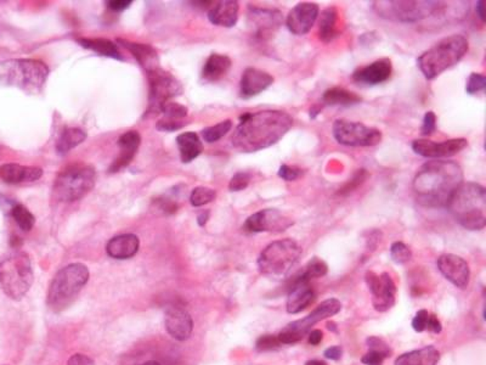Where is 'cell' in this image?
Returning a JSON list of instances; mask_svg holds the SVG:
<instances>
[{
  "label": "cell",
  "instance_id": "1",
  "mask_svg": "<svg viewBox=\"0 0 486 365\" xmlns=\"http://www.w3.org/2000/svg\"><path fill=\"white\" fill-rule=\"evenodd\" d=\"M293 118L279 110L245 113L233 135V145L241 152H255L280 141L292 128Z\"/></svg>",
  "mask_w": 486,
  "mask_h": 365
},
{
  "label": "cell",
  "instance_id": "2",
  "mask_svg": "<svg viewBox=\"0 0 486 365\" xmlns=\"http://www.w3.org/2000/svg\"><path fill=\"white\" fill-rule=\"evenodd\" d=\"M462 182L463 170L457 162L429 161L415 175L413 194L424 207H445Z\"/></svg>",
  "mask_w": 486,
  "mask_h": 365
},
{
  "label": "cell",
  "instance_id": "3",
  "mask_svg": "<svg viewBox=\"0 0 486 365\" xmlns=\"http://www.w3.org/2000/svg\"><path fill=\"white\" fill-rule=\"evenodd\" d=\"M446 207L457 222L468 231H482L486 226V192L480 184L462 182Z\"/></svg>",
  "mask_w": 486,
  "mask_h": 365
},
{
  "label": "cell",
  "instance_id": "4",
  "mask_svg": "<svg viewBox=\"0 0 486 365\" xmlns=\"http://www.w3.org/2000/svg\"><path fill=\"white\" fill-rule=\"evenodd\" d=\"M467 52L468 40L465 35H450L423 52L417 59V65L427 79H433L460 62Z\"/></svg>",
  "mask_w": 486,
  "mask_h": 365
},
{
  "label": "cell",
  "instance_id": "5",
  "mask_svg": "<svg viewBox=\"0 0 486 365\" xmlns=\"http://www.w3.org/2000/svg\"><path fill=\"white\" fill-rule=\"evenodd\" d=\"M47 76L49 69L42 61L16 59L0 62V84L18 88L28 94L43 91Z\"/></svg>",
  "mask_w": 486,
  "mask_h": 365
},
{
  "label": "cell",
  "instance_id": "6",
  "mask_svg": "<svg viewBox=\"0 0 486 365\" xmlns=\"http://www.w3.org/2000/svg\"><path fill=\"white\" fill-rule=\"evenodd\" d=\"M89 280V270L82 263H74L59 270L52 279L47 294V306L61 312L74 302Z\"/></svg>",
  "mask_w": 486,
  "mask_h": 365
},
{
  "label": "cell",
  "instance_id": "7",
  "mask_svg": "<svg viewBox=\"0 0 486 365\" xmlns=\"http://www.w3.org/2000/svg\"><path fill=\"white\" fill-rule=\"evenodd\" d=\"M35 274L25 253H16L0 262V287L13 300H21L30 291Z\"/></svg>",
  "mask_w": 486,
  "mask_h": 365
},
{
  "label": "cell",
  "instance_id": "8",
  "mask_svg": "<svg viewBox=\"0 0 486 365\" xmlns=\"http://www.w3.org/2000/svg\"><path fill=\"white\" fill-rule=\"evenodd\" d=\"M96 173L89 165L74 163L61 170L54 182V196L61 202H74L91 192Z\"/></svg>",
  "mask_w": 486,
  "mask_h": 365
},
{
  "label": "cell",
  "instance_id": "9",
  "mask_svg": "<svg viewBox=\"0 0 486 365\" xmlns=\"http://www.w3.org/2000/svg\"><path fill=\"white\" fill-rule=\"evenodd\" d=\"M301 256V248L292 239L279 240L262 250L258 258L260 273L270 278H284Z\"/></svg>",
  "mask_w": 486,
  "mask_h": 365
},
{
  "label": "cell",
  "instance_id": "10",
  "mask_svg": "<svg viewBox=\"0 0 486 365\" xmlns=\"http://www.w3.org/2000/svg\"><path fill=\"white\" fill-rule=\"evenodd\" d=\"M374 10L381 18L399 22L422 21L424 18L433 16L441 6V1L432 0H399V1H374Z\"/></svg>",
  "mask_w": 486,
  "mask_h": 365
},
{
  "label": "cell",
  "instance_id": "11",
  "mask_svg": "<svg viewBox=\"0 0 486 365\" xmlns=\"http://www.w3.org/2000/svg\"><path fill=\"white\" fill-rule=\"evenodd\" d=\"M342 309V303L337 299H330V300L323 301V303L316 307L313 313H310L308 317L297 320V322L291 323L289 325L284 328V330L281 331L277 339L280 341L281 344H297L301 340L304 339L306 334H309L311 328L321 322L326 318L336 315Z\"/></svg>",
  "mask_w": 486,
  "mask_h": 365
},
{
  "label": "cell",
  "instance_id": "12",
  "mask_svg": "<svg viewBox=\"0 0 486 365\" xmlns=\"http://www.w3.org/2000/svg\"><path fill=\"white\" fill-rule=\"evenodd\" d=\"M335 139L345 146H374L382 141V132L360 122L337 120L332 127Z\"/></svg>",
  "mask_w": 486,
  "mask_h": 365
},
{
  "label": "cell",
  "instance_id": "13",
  "mask_svg": "<svg viewBox=\"0 0 486 365\" xmlns=\"http://www.w3.org/2000/svg\"><path fill=\"white\" fill-rule=\"evenodd\" d=\"M150 83V99L147 113L162 112L164 105L175 96L180 95L183 88L174 76L162 70L161 67L147 72Z\"/></svg>",
  "mask_w": 486,
  "mask_h": 365
},
{
  "label": "cell",
  "instance_id": "14",
  "mask_svg": "<svg viewBox=\"0 0 486 365\" xmlns=\"http://www.w3.org/2000/svg\"><path fill=\"white\" fill-rule=\"evenodd\" d=\"M366 283L372 294V304L378 312H387L395 304L396 286L388 273L381 275L369 270L365 275Z\"/></svg>",
  "mask_w": 486,
  "mask_h": 365
},
{
  "label": "cell",
  "instance_id": "15",
  "mask_svg": "<svg viewBox=\"0 0 486 365\" xmlns=\"http://www.w3.org/2000/svg\"><path fill=\"white\" fill-rule=\"evenodd\" d=\"M294 224L291 218L279 209H262L247 218L243 229L248 233H282Z\"/></svg>",
  "mask_w": 486,
  "mask_h": 365
},
{
  "label": "cell",
  "instance_id": "16",
  "mask_svg": "<svg viewBox=\"0 0 486 365\" xmlns=\"http://www.w3.org/2000/svg\"><path fill=\"white\" fill-rule=\"evenodd\" d=\"M468 141L465 138L445 140L443 143H434L432 140L416 139L412 143L413 151L427 158H443L457 155L467 148Z\"/></svg>",
  "mask_w": 486,
  "mask_h": 365
},
{
  "label": "cell",
  "instance_id": "17",
  "mask_svg": "<svg viewBox=\"0 0 486 365\" xmlns=\"http://www.w3.org/2000/svg\"><path fill=\"white\" fill-rule=\"evenodd\" d=\"M248 18L250 26L253 27L254 37L258 40L272 38L282 23V13L275 9H259L250 6Z\"/></svg>",
  "mask_w": 486,
  "mask_h": 365
},
{
  "label": "cell",
  "instance_id": "18",
  "mask_svg": "<svg viewBox=\"0 0 486 365\" xmlns=\"http://www.w3.org/2000/svg\"><path fill=\"white\" fill-rule=\"evenodd\" d=\"M318 5L316 3H299L296 5L286 18V25L293 35H304L309 32L318 20Z\"/></svg>",
  "mask_w": 486,
  "mask_h": 365
},
{
  "label": "cell",
  "instance_id": "19",
  "mask_svg": "<svg viewBox=\"0 0 486 365\" xmlns=\"http://www.w3.org/2000/svg\"><path fill=\"white\" fill-rule=\"evenodd\" d=\"M438 268L440 273L458 289L468 286L470 270L467 262L462 257L446 253L438 258Z\"/></svg>",
  "mask_w": 486,
  "mask_h": 365
},
{
  "label": "cell",
  "instance_id": "20",
  "mask_svg": "<svg viewBox=\"0 0 486 365\" xmlns=\"http://www.w3.org/2000/svg\"><path fill=\"white\" fill-rule=\"evenodd\" d=\"M164 325L173 339L186 341L194 330V320L185 309L169 307L164 314Z\"/></svg>",
  "mask_w": 486,
  "mask_h": 365
},
{
  "label": "cell",
  "instance_id": "21",
  "mask_svg": "<svg viewBox=\"0 0 486 365\" xmlns=\"http://www.w3.org/2000/svg\"><path fill=\"white\" fill-rule=\"evenodd\" d=\"M315 299L316 295L314 289L310 285L309 280L301 274L293 280L289 289L287 312L291 314L301 313V311L308 308L314 302Z\"/></svg>",
  "mask_w": 486,
  "mask_h": 365
},
{
  "label": "cell",
  "instance_id": "22",
  "mask_svg": "<svg viewBox=\"0 0 486 365\" xmlns=\"http://www.w3.org/2000/svg\"><path fill=\"white\" fill-rule=\"evenodd\" d=\"M393 72V65L390 59H379L370 65L364 66L354 71L353 81L367 86H376L384 83L390 79Z\"/></svg>",
  "mask_w": 486,
  "mask_h": 365
},
{
  "label": "cell",
  "instance_id": "23",
  "mask_svg": "<svg viewBox=\"0 0 486 365\" xmlns=\"http://www.w3.org/2000/svg\"><path fill=\"white\" fill-rule=\"evenodd\" d=\"M272 83H274V77L272 74H267L265 71L254 69V67H248L242 74L241 82H240V95L243 99H250L267 91V88L272 86Z\"/></svg>",
  "mask_w": 486,
  "mask_h": 365
},
{
  "label": "cell",
  "instance_id": "24",
  "mask_svg": "<svg viewBox=\"0 0 486 365\" xmlns=\"http://www.w3.org/2000/svg\"><path fill=\"white\" fill-rule=\"evenodd\" d=\"M141 143V137L137 131H129L122 135L118 139V146H120V156L117 157L116 161L113 162L110 167L111 173H116L118 170L125 168L129 165L133 160L135 153L138 151L139 146Z\"/></svg>",
  "mask_w": 486,
  "mask_h": 365
},
{
  "label": "cell",
  "instance_id": "25",
  "mask_svg": "<svg viewBox=\"0 0 486 365\" xmlns=\"http://www.w3.org/2000/svg\"><path fill=\"white\" fill-rule=\"evenodd\" d=\"M43 175V170L39 167H26L16 163H6L0 168V178L8 184L33 182Z\"/></svg>",
  "mask_w": 486,
  "mask_h": 365
},
{
  "label": "cell",
  "instance_id": "26",
  "mask_svg": "<svg viewBox=\"0 0 486 365\" xmlns=\"http://www.w3.org/2000/svg\"><path fill=\"white\" fill-rule=\"evenodd\" d=\"M240 5L235 0H223L212 6L208 18L213 25L221 27H233L238 20Z\"/></svg>",
  "mask_w": 486,
  "mask_h": 365
},
{
  "label": "cell",
  "instance_id": "27",
  "mask_svg": "<svg viewBox=\"0 0 486 365\" xmlns=\"http://www.w3.org/2000/svg\"><path fill=\"white\" fill-rule=\"evenodd\" d=\"M138 236L134 234H125L110 240L106 246L108 256L116 260H128L135 256L139 250Z\"/></svg>",
  "mask_w": 486,
  "mask_h": 365
},
{
  "label": "cell",
  "instance_id": "28",
  "mask_svg": "<svg viewBox=\"0 0 486 365\" xmlns=\"http://www.w3.org/2000/svg\"><path fill=\"white\" fill-rule=\"evenodd\" d=\"M118 42L122 44V47L133 54L139 64L144 67V70L146 71V74L158 69V57L152 47L147 44L132 43L125 40H118Z\"/></svg>",
  "mask_w": 486,
  "mask_h": 365
},
{
  "label": "cell",
  "instance_id": "29",
  "mask_svg": "<svg viewBox=\"0 0 486 365\" xmlns=\"http://www.w3.org/2000/svg\"><path fill=\"white\" fill-rule=\"evenodd\" d=\"M440 361V352L434 346L404 353L396 358L395 365H436Z\"/></svg>",
  "mask_w": 486,
  "mask_h": 365
},
{
  "label": "cell",
  "instance_id": "30",
  "mask_svg": "<svg viewBox=\"0 0 486 365\" xmlns=\"http://www.w3.org/2000/svg\"><path fill=\"white\" fill-rule=\"evenodd\" d=\"M231 69V59L221 54H212L204 64L202 79L207 82H218Z\"/></svg>",
  "mask_w": 486,
  "mask_h": 365
},
{
  "label": "cell",
  "instance_id": "31",
  "mask_svg": "<svg viewBox=\"0 0 486 365\" xmlns=\"http://www.w3.org/2000/svg\"><path fill=\"white\" fill-rule=\"evenodd\" d=\"M178 146L180 151L181 161L184 163L194 161L203 151L202 141L195 132L183 133L177 138Z\"/></svg>",
  "mask_w": 486,
  "mask_h": 365
},
{
  "label": "cell",
  "instance_id": "32",
  "mask_svg": "<svg viewBox=\"0 0 486 365\" xmlns=\"http://www.w3.org/2000/svg\"><path fill=\"white\" fill-rule=\"evenodd\" d=\"M338 23V10L335 6H330L323 10L318 20V37L323 43H330L340 35L337 27Z\"/></svg>",
  "mask_w": 486,
  "mask_h": 365
},
{
  "label": "cell",
  "instance_id": "33",
  "mask_svg": "<svg viewBox=\"0 0 486 365\" xmlns=\"http://www.w3.org/2000/svg\"><path fill=\"white\" fill-rule=\"evenodd\" d=\"M78 43L81 44L84 48L98 52L99 55L103 57H112L117 60H125L122 57L121 52L118 50V47L111 40H103V38H79Z\"/></svg>",
  "mask_w": 486,
  "mask_h": 365
},
{
  "label": "cell",
  "instance_id": "34",
  "mask_svg": "<svg viewBox=\"0 0 486 365\" xmlns=\"http://www.w3.org/2000/svg\"><path fill=\"white\" fill-rule=\"evenodd\" d=\"M361 101V98L353 93V91H347L345 88L335 87L323 93V103L325 105H342V106H348V105L359 104Z\"/></svg>",
  "mask_w": 486,
  "mask_h": 365
},
{
  "label": "cell",
  "instance_id": "35",
  "mask_svg": "<svg viewBox=\"0 0 486 365\" xmlns=\"http://www.w3.org/2000/svg\"><path fill=\"white\" fill-rule=\"evenodd\" d=\"M86 139V132L81 128H67L62 132L57 140V150L60 155H65L69 150L78 146Z\"/></svg>",
  "mask_w": 486,
  "mask_h": 365
},
{
  "label": "cell",
  "instance_id": "36",
  "mask_svg": "<svg viewBox=\"0 0 486 365\" xmlns=\"http://www.w3.org/2000/svg\"><path fill=\"white\" fill-rule=\"evenodd\" d=\"M412 328L413 330L417 331V332L429 330L434 334H440L441 329H443L438 317L434 314L428 313L426 309L418 311L416 317L413 318Z\"/></svg>",
  "mask_w": 486,
  "mask_h": 365
},
{
  "label": "cell",
  "instance_id": "37",
  "mask_svg": "<svg viewBox=\"0 0 486 365\" xmlns=\"http://www.w3.org/2000/svg\"><path fill=\"white\" fill-rule=\"evenodd\" d=\"M9 213L21 231H30L35 226V216L23 204L15 202Z\"/></svg>",
  "mask_w": 486,
  "mask_h": 365
},
{
  "label": "cell",
  "instance_id": "38",
  "mask_svg": "<svg viewBox=\"0 0 486 365\" xmlns=\"http://www.w3.org/2000/svg\"><path fill=\"white\" fill-rule=\"evenodd\" d=\"M231 128H233V122L225 120L215 126L208 127L206 129H203V139L206 140L207 143H215L228 134Z\"/></svg>",
  "mask_w": 486,
  "mask_h": 365
},
{
  "label": "cell",
  "instance_id": "39",
  "mask_svg": "<svg viewBox=\"0 0 486 365\" xmlns=\"http://www.w3.org/2000/svg\"><path fill=\"white\" fill-rule=\"evenodd\" d=\"M328 272V267L326 262L323 261L321 258L314 257L311 261L306 265V270L301 272V275L308 280L315 278H323Z\"/></svg>",
  "mask_w": 486,
  "mask_h": 365
},
{
  "label": "cell",
  "instance_id": "40",
  "mask_svg": "<svg viewBox=\"0 0 486 365\" xmlns=\"http://www.w3.org/2000/svg\"><path fill=\"white\" fill-rule=\"evenodd\" d=\"M215 197H216V192L211 187H198L194 189V192H191L190 202L195 207H201V206H204V204L214 201Z\"/></svg>",
  "mask_w": 486,
  "mask_h": 365
},
{
  "label": "cell",
  "instance_id": "41",
  "mask_svg": "<svg viewBox=\"0 0 486 365\" xmlns=\"http://www.w3.org/2000/svg\"><path fill=\"white\" fill-rule=\"evenodd\" d=\"M390 256H392L393 261L398 265H404L412 258V253H411L409 246H406L404 243L396 241V243H393L392 248H390Z\"/></svg>",
  "mask_w": 486,
  "mask_h": 365
},
{
  "label": "cell",
  "instance_id": "42",
  "mask_svg": "<svg viewBox=\"0 0 486 365\" xmlns=\"http://www.w3.org/2000/svg\"><path fill=\"white\" fill-rule=\"evenodd\" d=\"M162 112H163L164 118H169V120H183V118H185L186 115H187V109H186L184 105L169 101V103L164 105Z\"/></svg>",
  "mask_w": 486,
  "mask_h": 365
},
{
  "label": "cell",
  "instance_id": "43",
  "mask_svg": "<svg viewBox=\"0 0 486 365\" xmlns=\"http://www.w3.org/2000/svg\"><path fill=\"white\" fill-rule=\"evenodd\" d=\"M486 87V77L484 74H470L467 81V86H465V91L470 95L477 94L479 91H485Z\"/></svg>",
  "mask_w": 486,
  "mask_h": 365
},
{
  "label": "cell",
  "instance_id": "44",
  "mask_svg": "<svg viewBox=\"0 0 486 365\" xmlns=\"http://www.w3.org/2000/svg\"><path fill=\"white\" fill-rule=\"evenodd\" d=\"M280 346V341L277 339V336H274V335H264L262 337H259L257 344H255V347H257L259 352L272 351V349H276V348H279Z\"/></svg>",
  "mask_w": 486,
  "mask_h": 365
},
{
  "label": "cell",
  "instance_id": "45",
  "mask_svg": "<svg viewBox=\"0 0 486 365\" xmlns=\"http://www.w3.org/2000/svg\"><path fill=\"white\" fill-rule=\"evenodd\" d=\"M250 182V175L245 172H238V173L235 174L231 180H230V184H228V189L231 192H241V190H245V187H248V184Z\"/></svg>",
  "mask_w": 486,
  "mask_h": 365
},
{
  "label": "cell",
  "instance_id": "46",
  "mask_svg": "<svg viewBox=\"0 0 486 365\" xmlns=\"http://www.w3.org/2000/svg\"><path fill=\"white\" fill-rule=\"evenodd\" d=\"M388 357H390V354L376 349H369V352L362 357L361 361L365 365H383Z\"/></svg>",
  "mask_w": 486,
  "mask_h": 365
},
{
  "label": "cell",
  "instance_id": "47",
  "mask_svg": "<svg viewBox=\"0 0 486 365\" xmlns=\"http://www.w3.org/2000/svg\"><path fill=\"white\" fill-rule=\"evenodd\" d=\"M435 129H436V116H435V113L433 112V111H428V112L424 115L423 123H422V135L428 137V135L433 134Z\"/></svg>",
  "mask_w": 486,
  "mask_h": 365
},
{
  "label": "cell",
  "instance_id": "48",
  "mask_svg": "<svg viewBox=\"0 0 486 365\" xmlns=\"http://www.w3.org/2000/svg\"><path fill=\"white\" fill-rule=\"evenodd\" d=\"M185 126L184 122H181V120H169V118H162L161 121L157 122L156 124V128L158 131L162 132H174L178 131V129H181L183 127Z\"/></svg>",
  "mask_w": 486,
  "mask_h": 365
},
{
  "label": "cell",
  "instance_id": "49",
  "mask_svg": "<svg viewBox=\"0 0 486 365\" xmlns=\"http://www.w3.org/2000/svg\"><path fill=\"white\" fill-rule=\"evenodd\" d=\"M301 175V168L294 166L282 165L279 170V177L284 179L286 182H292L299 178Z\"/></svg>",
  "mask_w": 486,
  "mask_h": 365
},
{
  "label": "cell",
  "instance_id": "50",
  "mask_svg": "<svg viewBox=\"0 0 486 365\" xmlns=\"http://www.w3.org/2000/svg\"><path fill=\"white\" fill-rule=\"evenodd\" d=\"M367 346H369V349H376V351L392 354L390 347L384 342L383 340L379 339V337H370V339H367Z\"/></svg>",
  "mask_w": 486,
  "mask_h": 365
},
{
  "label": "cell",
  "instance_id": "51",
  "mask_svg": "<svg viewBox=\"0 0 486 365\" xmlns=\"http://www.w3.org/2000/svg\"><path fill=\"white\" fill-rule=\"evenodd\" d=\"M67 365H94V361L91 359V357L77 353V354H74L69 358Z\"/></svg>",
  "mask_w": 486,
  "mask_h": 365
},
{
  "label": "cell",
  "instance_id": "52",
  "mask_svg": "<svg viewBox=\"0 0 486 365\" xmlns=\"http://www.w3.org/2000/svg\"><path fill=\"white\" fill-rule=\"evenodd\" d=\"M366 177H367V173H366L365 170H359V172H357V175H355V177H354L353 180H352V185H347V187H345V189H342V190H340V194H345V192H353V184H355V187H357L359 184H361V182H364V180H365Z\"/></svg>",
  "mask_w": 486,
  "mask_h": 365
},
{
  "label": "cell",
  "instance_id": "53",
  "mask_svg": "<svg viewBox=\"0 0 486 365\" xmlns=\"http://www.w3.org/2000/svg\"><path fill=\"white\" fill-rule=\"evenodd\" d=\"M132 4V0H111L108 1V6L113 11H122L127 8H129Z\"/></svg>",
  "mask_w": 486,
  "mask_h": 365
},
{
  "label": "cell",
  "instance_id": "54",
  "mask_svg": "<svg viewBox=\"0 0 486 365\" xmlns=\"http://www.w3.org/2000/svg\"><path fill=\"white\" fill-rule=\"evenodd\" d=\"M343 354V349L340 346H333V347H330L325 351V357L328 359H331V361H338L340 359V357Z\"/></svg>",
  "mask_w": 486,
  "mask_h": 365
},
{
  "label": "cell",
  "instance_id": "55",
  "mask_svg": "<svg viewBox=\"0 0 486 365\" xmlns=\"http://www.w3.org/2000/svg\"><path fill=\"white\" fill-rule=\"evenodd\" d=\"M323 339V331L321 330H313L309 332V344H313V346H318Z\"/></svg>",
  "mask_w": 486,
  "mask_h": 365
},
{
  "label": "cell",
  "instance_id": "56",
  "mask_svg": "<svg viewBox=\"0 0 486 365\" xmlns=\"http://www.w3.org/2000/svg\"><path fill=\"white\" fill-rule=\"evenodd\" d=\"M477 15L482 22H485V15H484V1L479 0L477 3Z\"/></svg>",
  "mask_w": 486,
  "mask_h": 365
},
{
  "label": "cell",
  "instance_id": "57",
  "mask_svg": "<svg viewBox=\"0 0 486 365\" xmlns=\"http://www.w3.org/2000/svg\"><path fill=\"white\" fill-rule=\"evenodd\" d=\"M208 218H209V212H208V211L201 213V214H199V216L197 217L198 224H199L201 226H204V224L207 223V221H208Z\"/></svg>",
  "mask_w": 486,
  "mask_h": 365
},
{
  "label": "cell",
  "instance_id": "58",
  "mask_svg": "<svg viewBox=\"0 0 486 365\" xmlns=\"http://www.w3.org/2000/svg\"><path fill=\"white\" fill-rule=\"evenodd\" d=\"M306 365H326L321 361H310Z\"/></svg>",
  "mask_w": 486,
  "mask_h": 365
},
{
  "label": "cell",
  "instance_id": "59",
  "mask_svg": "<svg viewBox=\"0 0 486 365\" xmlns=\"http://www.w3.org/2000/svg\"><path fill=\"white\" fill-rule=\"evenodd\" d=\"M328 329H330V330H332V331H336L337 330L336 324H335V323H328Z\"/></svg>",
  "mask_w": 486,
  "mask_h": 365
},
{
  "label": "cell",
  "instance_id": "60",
  "mask_svg": "<svg viewBox=\"0 0 486 365\" xmlns=\"http://www.w3.org/2000/svg\"><path fill=\"white\" fill-rule=\"evenodd\" d=\"M142 365H161L159 364L158 361H146V363H144Z\"/></svg>",
  "mask_w": 486,
  "mask_h": 365
}]
</instances>
